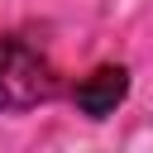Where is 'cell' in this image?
Wrapping results in <instances>:
<instances>
[{
    "instance_id": "obj_1",
    "label": "cell",
    "mask_w": 153,
    "mask_h": 153,
    "mask_svg": "<svg viewBox=\"0 0 153 153\" xmlns=\"http://www.w3.org/2000/svg\"><path fill=\"white\" fill-rule=\"evenodd\" d=\"M62 91L53 53L33 33H0V110H38Z\"/></svg>"
},
{
    "instance_id": "obj_2",
    "label": "cell",
    "mask_w": 153,
    "mask_h": 153,
    "mask_svg": "<svg viewBox=\"0 0 153 153\" xmlns=\"http://www.w3.org/2000/svg\"><path fill=\"white\" fill-rule=\"evenodd\" d=\"M124 96H129V72H124L120 62H105V67L86 72V76L72 86V100H76V110H81L86 120L115 115V105H120Z\"/></svg>"
}]
</instances>
